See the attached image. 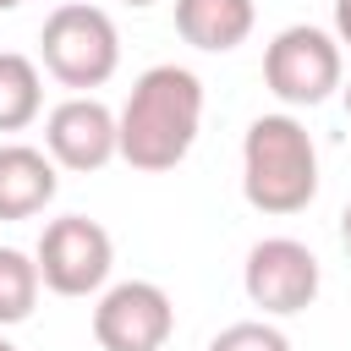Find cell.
Wrapping results in <instances>:
<instances>
[{"mask_svg":"<svg viewBox=\"0 0 351 351\" xmlns=\"http://www.w3.org/2000/svg\"><path fill=\"white\" fill-rule=\"evenodd\" d=\"M33 263H38V280L55 296H93V291H104V280L115 269V241L99 219L60 214V219L44 225Z\"/></svg>","mask_w":351,"mask_h":351,"instance_id":"5b68a950","label":"cell"},{"mask_svg":"<svg viewBox=\"0 0 351 351\" xmlns=\"http://www.w3.org/2000/svg\"><path fill=\"white\" fill-rule=\"evenodd\" d=\"M340 247L351 252V203H346V214H340Z\"/></svg>","mask_w":351,"mask_h":351,"instance_id":"9a60e30c","label":"cell"},{"mask_svg":"<svg viewBox=\"0 0 351 351\" xmlns=\"http://www.w3.org/2000/svg\"><path fill=\"white\" fill-rule=\"evenodd\" d=\"M318 285H324L318 258H313L302 241H291V236H263V241L247 252V263H241V291H247V302L263 307V313H274V318H291V313L313 307Z\"/></svg>","mask_w":351,"mask_h":351,"instance_id":"8992f818","label":"cell"},{"mask_svg":"<svg viewBox=\"0 0 351 351\" xmlns=\"http://www.w3.org/2000/svg\"><path fill=\"white\" fill-rule=\"evenodd\" d=\"M44 110V77L27 55L0 49V132H22L33 126Z\"/></svg>","mask_w":351,"mask_h":351,"instance_id":"8fae6325","label":"cell"},{"mask_svg":"<svg viewBox=\"0 0 351 351\" xmlns=\"http://www.w3.org/2000/svg\"><path fill=\"white\" fill-rule=\"evenodd\" d=\"M263 82L280 104H324L340 82H346V60H340V38L313 27V22H296V27H280L274 44L263 49Z\"/></svg>","mask_w":351,"mask_h":351,"instance_id":"277c9868","label":"cell"},{"mask_svg":"<svg viewBox=\"0 0 351 351\" xmlns=\"http://www.w3.org/2000/svg\"><path fill=\"white\" fill-rule=\"evenodd\" d=\"M38 55H44V71L60 82V88H104L121 66V33L110 22L104 5H88V0H66L44 16L38 27Z\"/></svg>","mask_w":351,"mask_h":351,"instance_id":"3957f363","label":"cell"},{"mask_svg":"<svg viewBox=\"0 0 351 351\" xmlns=\"http://www.w3.org/2000/svg\"><path fill=\"white\" fill-rule=\"evenodd\" d=\"M208 351H291V340L274 324H263V318H241V324L219 329L208 340Z\"/></svg>","mask_w":351,"mask_h":351,"instance_id":"4fadbf2b","label":"cell"},{"mask_svg":"<svg viewBox=\"0 0 351 351\" xmlns=\"http://www.w3.org/2000/svg\"><path fill=\"white\" fill-rule=\"evenodd\" d=\"M340 93H346V115H351V82H340Z\"/></svg>","mask_w":351,"mask_h":351,"instance_id":"2e32d148","label":"cell"},{"mask_svg":"<svg viewBox=\"0 0 351 351\" xmlns=\"http://www.w3.org/2000/svg\"><path fill=\"white\" fill-rule=\"evenodd\" d=\"M241 197L258 214H302L318 197V148L296 115H258L247 126Z\"/></svg>","mask_w":351,"mask_h":351,"instance_id":"7a4b0ae2","label":"cell"},{"mask_svg":"<svg viewBox=\"0 0 351 351\" xmlns=\"http://www.w3.org/2000/svg\"><path fill=\"white\" fill-rule=\"evenodd\" d=\"M335 38L351 44V0H335Z\"/></svg>","mask_w":351,"mask_h":351,"instance_id":"5bb4252c","label":"cell"},{"mask_svg":"<svg viewBox=\"0 0 351 351\" xmlns=\"http://www.w3.org/2000/svg\"><path fill=\"white\" fill-rule=\"evenodd\" d=\"M197 126H203V82H197V71L165 60L132 82V93L115 115V154L132 170L159 176L192 154Z\"/></svg>","mask_w":351,"mask_h":351,"instance_id":"6da1fadb","label":"cell"},{"mask_svg":"<svg viewBox=\"0 0 351 351\" xmlns=\"http://www.w3.org/2000/svg\"><path fill=\"white\" fill-rule=\"evenodd\" d=\"M252 22H258L252 0H176V33L203 55H225L247 44Z\"/></svg>","mask_w":351,"mask_h":351,"instance_id":"30bf717a","label":"cell"},{"mask_svg":"<svg viewBox=\"0 0 351 351\" xmlns=\"http://www.w3.org/2000/svg\"><path fill=\"white\" fill-rule=\"evenodd\" d=\"M60 192L55 159L27 143H0V219H33Z\"/></svg>","mask_w":351,"mask_h":351,"instance_id":"9c48e42d","label":"cell"},{"mask_svg":"<svg viewBox=\"0 0 351 351\" xmlns=\"http://www.w3.org/2000/svg\"><path fill=\"white\" fill-rule=\"evenodd\" d=\"M0 351H16V346H11V340H5V335H0Z\"/></svg>","mask_w":351,"mask_h":351,"instance_id":"d6986e66","label":"cell"},{"mask_svg":"<svg viewBox=\"0 0 351 351\" xmlns=\"http://www.w3.org/2000/svg\"><path fill=\"white\" fill-rule=\"evenodd\" d=\"M170 329H176V307L154 280H121L93 307L99 351H165Z\"/></svg>","mask_w":351,"mask_h":351,"instance_id":"52a82bcc","label":"cell"},{"mask_svg":"<svg viewBox=\"0 0 351 351\" xmlns=\"http://www.w3.org/2000/svg\"><path fill=\"white\" fill-rule=\"evenodd\" d=\"M121 5H137V11H143V5H154V0H121Z\"/></svg>","mask_w":351,"mask_h":351,"instance_id":"e0dca14e","label":"cell"},{"mask_svg":"<svg viewBox=\"0 0 351 351\" xmlns=\"http://www.w3.org/2000/svg\"><path fill=\"white\" fill-rule=\"evenodd\" d=\"M44 154L60 170H104L115 159V110L93 93H71L44 121Z\"/></svg>","mask_w":351,"mask_h":351,"instance_id":"ba28073f","label":"cell"},{"mask_svg":"<svg viewBox=\"0 0 351 351\" xmlns=\"http://www.w3.org/2000/svg\"><path fill=\"white\" fill-rule=\"evenodd\" d=\"M16 5H22V0H0V11H16Z\"/></svg>","mask_w":351,"mask_h":351,"instance_id":"ac0fdd59","label":"cell"},{"mask_svg":"<svg viewBox=\"0 0 351 351\" xmlns=\"http://www.w3.org/2000/svg\"><path fill=\"white\" fill-rule=\"evenodd\" d=\"M38 263L16 247H0V329L33 318V302H38Z\"/></svg>","mask_w":351,"mask_h":351,"instance_id":"7c38bea8","label":"cell"}]
</instances>
